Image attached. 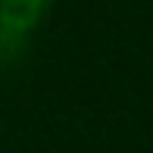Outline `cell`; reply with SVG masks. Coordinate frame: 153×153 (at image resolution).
<instances>
[{"instance_id":"cell-1","label":"cell","mask_w":153,"mask_h":153,"mask_svg":"<svg viewBox=\"0 0 153 153\" xmlns=\"http://www.w3.org/2000/svg\"><path fill=\"white\" fill-rule=\"evenodd\" d=\"M56 0H0V28L31 38L50 19Z\"/></svg>"},{"instance_id":"cell-2","label":"cell","mask_w":153,"mask_h":153,"mask_svg":"<svg viewBox=\"0 0 153 153\" xmlns=\"http://www.w3.org/2000/svg\"><path fill=\"white\" fill-rule=\"evenodd\" d=\"M28 44H31V38H22V34H13V31L0 28V72L19 66L22 56L28 53Z\"/></svg>"}]
</instances>
